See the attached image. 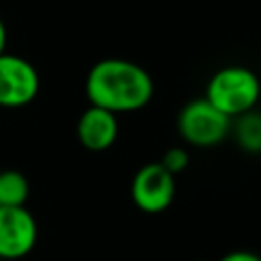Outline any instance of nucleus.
<instances>
[{"instance_id":"nucleus-1","label":"nucleus","mask_w":261,"mask_h":261,"mask_svg":"<svg viewBox=\"0 0 261 261\" xmlns=\"http://www.w3.org/2000/svg\"><path fill=\"white\" fill-rule=\"evenodd\" d=\"M155 94L153 77L135 61L108 57L94 63L86 75V96L90 104L114 114L145 108Z\"/></svg>"},{"instance_id":"nucleus-2","label":"nucleus","mask_w":261,"mask_h":261,"mask_svg":"<svg viewBox=\"0 0 261 261\" xmlns=\"http://www.w3.org/2000/svg\"><path fill=\"white\" fill-rule=\"evenodd\" d=\"M204 98L228 118H234L257 106L261 98V82L251 67L224 65L210 75Z\"/></svg>"},{"instance_id":"nucleus-3","label":"nucleus","mask_w":261,"mask_h":261,"mask_svg":"<svg viewBox=\"0 0 261 261\" xmlns=\"http://www.w3.org/2000/svg\"><path fill=\"white\" fill-rule=\"evenodd\" d=\"M230 122L206 98L190 100L177 114V133L192 147H214L222 143L230 133Z\"/></svg>"},{"instance_id":"nucleus-4","label":"nucleus","mask_w":261,"mask_h":261,"mask_svg":"<svg viewBox=\"0 0 261 261\" xmlns=\"http://www.w3.org/2000/svg\"><path fill=\"white\" fill-rule=\"evenodd\" d=\"M41 90L37 67L14 53L0 55V108H22L31 104Z\"/></svg>"},{"instance_id":"nucleus-5","label":"nucleus","mask_w":261,"mask_h":261,"mask_svg":"<svg viewBox=\"0 0 261 261\" xmlns=\"http://www.w3.org/2000/svg\"><path fill=\"white\" fill-rule=\"evenodd\" d=\"M173 196H175V175H171L159 161L145 163L133 175L130 200L139 210L147 214H159L171 206Z\"/></svg>"},{"instance_id":"nucleus-6","label":"nucleus","mask_w":261,"mask_h":261,"mask_svg":"<svg viewBox=\"0 0 261 261\" xmlns=\"http://www.w3.org/2000/svg\"><path fill=\"white\" fill-rule=\"evenodd\" d=\"M37 220L24 206H0V259L27 257L37 243Z\"/></svg>"},{"instance_id":"nucleus-7","label":"nucleus","mask_w":261,"mask_h":261,"mask_svg":"<svg viewBox=\"0 0 261 261\" xmlns=\"http://www.w3.org/2000/svg\"><path fill=\"white\" fill-rule=\"evenodd\" d=\"M75 135L84 149L102 153L110 149L118 139V118L114 112L90 104L77 118Z\"/></svg>"},{"instance_id":"nucleus-8","label":"nucleus","mask_w":261,"mask_h":261,"mask_svg":"<svg viewBox=\"0 0 261 261\" xmlns=\"http://www.w3.org/2000/svg\"><path fill=\"white\" fill-rule=\"evenodd\" d=\"M230 133L234 135L237 145L253 155L261 153V110L253 108L245 114H239L230 122Z\"/></svg>"},{"instance_id":"nucleus-9","label":"nucleus","mask_w":261,"mask_h":261,"mask_svg":"<svg viewBox=\"0 0 261 261\" xmlns=\"http://www.w3.org/2000/svg\"><path fill=\"white\" fill-rule=\"evenodd\" d=\"M29 198V179L16 171H0V206H24Z\"/></svg>"},{"instance_id":"nucleus-10","label":"nucleus","mask_w":261,"mask_h":261,"mask_svg":"<svg viewBox=\"0 0 261 261\" xmlns=\"http://www.w3.org/2000/svg\"><path fill=\"white\" fill-rule=\"evenodd\" d=\"M159 163H161L171 175H177V173H181V171L188 167L190 155H188V151H186L184 147H171V149H167V151L163 153V157H161Z\"/></svg>"},{"instance_id":"nucleus-11","label":"nucleus","mask_w":261,"mask_h":261,"mask_svg":"<svg viewBox=\"0 0 261 261\" xmlns=\"http://www.w3.org/2000/svg\"><path fill=\"white\" fill-rule=\"evenodd\" d=\"M220 261H261V257L253 251H230Z\"/></svg>"},{"instance_id":"nucleus-12","label":"nucleus","mask_w":261,"mask_h":261,"mask_svg":"<svg viewBox=\"0 0 261 261\" xmlns=\"http://www.w3.org/2000/svg\"><path fill=\"white\" fill-rule=\"evenodd\" d=\"M6 45H8V31H6L4 20L0 18V55L6 51Z\"/></svg>"}]
</instances>
